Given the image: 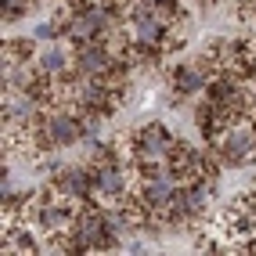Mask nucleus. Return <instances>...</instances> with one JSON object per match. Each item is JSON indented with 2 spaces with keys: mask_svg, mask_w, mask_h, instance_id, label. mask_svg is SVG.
Masks as SVG:
<instances>
[{
  "mask_svg": "<svg viewBox=\"0 0 256 256\" xmlns=\"http://www.w3.org/2000/svg\"><path fill=\"white\" fill-rule=\"evenodd\" d=\"M174 134H170L162 123H148L134 134V152H130V166L138 174H148V170H159V166H170L174 159Z\"/></svg>",
  "mask_w": 256,
  "mask_h": 256,
  "instance_id": "1",
  "label": "nucleus"
},
{
  "mask_svg": "<svg viewBox=\"0 0 256 256\" xmlns=\"http://www.w3.org/2000/svg\"><path fill=\"white\" fill-rule=\"evenodd\" d=\"M76 76H90V80H105L108 72H116V54L105 44H80L76 58H72Z\"/></svg>",
  "mask_w": 256,
  "mask_h": 256,
  "instance_id": "2",
  "label": "nucleus"
},
{
  "mask_svg": "<svg viewBox=\"0 0 256 256\" xmlns=\"http://www.w3.org/2000/svg\"><path fill=\"white\" fill-rule=\"evenodd\" d=\"M126 36H130V44L134 47H141L144 54H159V50L166 47V36H170V29L166 26H159L156 18H130V26H126Z\"/></svg>",
  "mask_w": 256,
  "mask_h": 256,
  "instance_id": "3",
  "label": "nucleus"
},
{
  "mask_svg": "<svg viewBox=\"0 0 256 256\" xmlns=\"http://www.w3.org/2000/svg\"><path fill=\"white\" fill-rule=\"evenodd\" d=\"M174 87L180 98H195L210 87V72L202 69V65H180V69L174 72Z\"/></svg>",
  "mask_w": 256,
  "mask_h": 256,
  "instance_id": "4",
  "label": "nucleus"
},
{
  "mask_svg": "<svg viewBox=\"0 0 256 256\" xmlns=\"http://www.w3.org/2000/svg\"><path fill=\"white\" fill-rule=\"evenodd\" d=\"M36 62H40V69H44L47 76H65V72H69V65H72L69 54H65L62 47H47Z\"/></svg>",
  "mask_w": 256,
  "mask_h": 256,
  "instance_id": "5",
  "label": "nucleus"
},
{
  "mask_svg": "<svg viewBox=\"0 0 256 256\" xmlns=\"http://www.w3.org/2000/svg\"><path fill=\"white\" fill-rule=\"evenodd\" d=\"M32 58V40H8L4 44V65H22Z\"/></svg>",
  "mask_w": 256,
  "mask_h": 256,
  "instance_id": "6",
  "label": "nucleus"
},
{
  "mask_svg": "<svg viewBox=\"0 0 256 256\" xmlns=\"http://www.w3.org/2000/svg\"><path fill=\"white\" fill-rule=\"evenodd\" d=\"M58 32H65L62 22H40V26H36V40H54Z\"/></svg>",
  "mask_w": 256,
  "mask_h": 256,
  "instance_id": "7",
  "label": "nucleus"
},
{
  "mask_svg": "<svg viewBox=\"0 0 256 256\" xmlns=\"http://www.w3.org/2000/svg\"><path fill=\"white\" fill-rule=\"evenodd\" d=\"M242 14L246 18H256V0H242Z\"/></svg>",
  "mask_w": 256,
  "mask_h": 256,
  "instance_id": "8",
  "label": "nucleus"
},
{
  "mask_svg": "<svg viewBox=\"0 0 256 256\" xmlns=\"http://www.w3.org/2000/svg\"><path fill=\"white\" fill-rule=\"evenodd\" d=\"M249 119H252V126H256V101H249Z\"/></svg>",
  "mask_w": 256,
  "mask_h": 256,
  "instance_id": "9",
  "label": "nucleus"
}]
</instances>
